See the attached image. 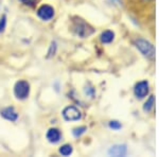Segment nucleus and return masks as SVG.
I'll return each mask as SVG.
<instances>
[{"instance_id":"nucleus-14","label":"nucleus","mask_w":159,"mask_h":157,"mask_svg":"<svg viewBox=\"0 0 159 157\" xmlns=\"http://www.w3.org/2000/svg\"><path fill=\"white\" fill-rule=\"evenodd\" d=\"M108 125H109L110 128H112V130H115V131H118V130H120V128L122 127L121 123H120L119 121H116V120L110 121V122L108 123Z\"/></svg>"},{"instance_id":"nucleus-16","label":"nucleus","mask_w":159,"mask_h":157,"mask_svg":"<svg viewBox=\"0 0 159 157\" xmlns=\"http://www.w3.org/2000/svg\"><path fill=\"white\" fill-rule=\"evenodd\" d=\"M21 3L25 4V6H29V7H34L36 4L37 0H19Z\"/></svg>"},{"instance_id":"nucleus-15","label":"nucleus","mask_w":159,"mask_h":157,"mask_svg":"<svg viewBox=\"0 0 159 157\" xmlns=\"http://www.w3.org/2000/svg\"><path fill=\"white\" fill-rule=\"evenodd\" d=\"M55 51H56V43L53 42V43H51V45H50V48H49V51H48L47 58H51L52 55H54Z\"/></svg>"},{"instance_id":"nucleus-9","label":"nucleus","mask_w":159,"mask_h":157,"mask_svg":"<svg viewBox=\"0 0 159 157\" xmlns=\"http://www.w3.org/2000/svg\"><path fill=\"white\" fill-rule=\"evenodd\" d=\"M1 116L4 118V119L12 121V122H14V121H16L18 119V114H17V112L15 110L14 107H12V106L6 107V109H2Z\"/></svg>"},{"instance_id":"nucleus-7","label":"nucleus","mask_w":159,"mask_h":157,"mask_svg":"<svg viewBox=\"0 0 159 157\" xmlns=\"http://www.w3.org/2000/svg\"><path fill=\"white\" fill-rule=\"evenodd\" d=\"M127 153V146L125 145H115L108 150V155L110 156H125Z\"/></svg>"},{"instance_id":"nucleus-10","label":"nucleus","mask_w":159,"mask_h":157,"mask_svg":"<svg viewBox=\"0 0 159 157\" xmlns=\"http://www.w3.org/2000/svg\"><path fill=\"white\" fill-rule=\"evenodd\" d=\"M114 38H115V33L112 32V31H110V30L104 31V32L101 34V36H100V39H101V42L103 44L111 43L112 40H114Z\"/></svg>"},{"instance_id":"nucleus-12","label":"nucleus","mask_w":159,"mask_h":157,"mask_svg":"<svg viewBox=\"0 0 159 157\" xmlns=\"http://www.w3.org/2000/svg\"><path fill=\"white\" fill-rule=\"evenodd\" d=\"M154 105H155V98H154V96H151L147 100V102L144 103L143 109H144V112H150V110L153 109Z\"/></svg>"},{"instance_id":"nucleus-3","label":"nucleus","mask_w":159,"mask_h":157,"mask_svg":"<svg viewBox=\"0 0 159 157\" xmlns=\"http://www.w3.org/2000/svg\"><path fill=\"white\" fill-rule=\"evenodd\" d=\"M14 95L17 99L25 100L30 95V84L25 80L17 81L14 85Z\"/></svg>"},{"instance_id":"nucleus-2","label":"nucleus","mask_w":159,"mask_h":157,"mask_svg":"<svg viewBox=\"0 0 159 157\" xmlns=\"http://www.w3.org/2000/svg\"><path fill=\"white\" fill-rule=\"evenodd\" d=\"M135 46L144 56L151 60L155 58V48L148 40L143 39V38H137L135 40Z\"/></svg>"},{"instance_id":"nucleus-11","label":"nucleus","mask_w":159,"mask_h":157,"mask_svg":"<svg viewBox=\"0 0 159 157\" xmlns=\"http://www.w3.org/2000/svg\"><path fill=\"white\" fill-rule=\"evenodd\" d=\"M58 152H60V154H61L63 156H69L72 154L73 152V148L71 145H61L60 148V150H58Z\"/></svg>"},{"instance_id":"nucleus-6","label":"nucleus","mask_w":159,"mask_h":157,"mask_svg":"<svg viewBox=\"0 0 159 157\" xmlns=\"http://www.w3.org/2000/svg\"><path fill=\"white\" fill-rule=\"evenodd\" d=\"M37 16L42 20H50L54 16V9L48 4H43L37 10Z\"/></svg>"},{"instance_id":"nucleus-8","label":"nucleus","mask_w":159,"mask_h":157,"mask_svg":"<svg viewBox=\"0 0 159 157\" xmlns=\"http://www.w3.org/2000/svg\"><path fill=\"white\" fill-rule=\"evenodd\" d=\"M46 138L51 143H57L61 138V134L58 128L52 127L48 130L47 134H46Z\"/></svg>"},{"instance_id":"nucleus-1","label":"nucleus","mask_w":159,"mask_h":157,"mask_svg":"<svg viewBox=\"0 0 159 157\" xmlns=\"http://www.w3.org/2000/svg\"><path fill=\"white\" fill-rule=\"evenodd\" d=\"M72 29H73V32L75 33L79 37H82V38L88 37L89 35H91L92 33L94 32L93 28L90 27V25L84 21L83 19L74 20Z\"/></svg>"},{"instance_id":"nucleus-13","label":"nucleus","mask_w":159,"mask_h":157,"mask_svg":"<svg viewBox=\"0 0 159 157\" xmlns=\"http://www.w3.org/2000/svg\"><path fill=\"white\" fill-rule=\"evenodd\" d=\"M86 130H87L86 127H75V128H73V131H72V135L74 136V137H80V136H82L84 133L86 132Z\"/></svg>"},{"instance_id":"nucleus-4","label":"nucleus","mask_w":159,"mask_h":157,"mask_svg":"<svg viewBox=\"0 0 159 157\" xmlns=\"http://www.w3.org/2000/svg\"><path fill=\"white\" fill-rule=\"evenodd\" d=\"M63 118L66 121H78L82 118V113L78 107L73 106V105H70V106H67L63 109Z\"/></svg>"},{"instance_id":"nucleus-5","label":"nucleus","mask_w":159,"mask_h":157,"mask_svg":"<svg viewBox=\"0 0 159 157\" xmlns=\"http://www.w3.org/2000/svg\"><path fill=\"white\" fill-rule=\"evenodd\" d=\"M148 90H150V88H148V81H140L135 85L134 94L137 98L142 99V98L148 96Z\"/></svg>"},{"instance_id":"nucleus-17","label":"nucleus","mask_w":159,"mask_h":157,"mask_svg":"<svg viewBox=\"0 0 159 157\" xmlns=\"http://www.w3.org/2000/svg\"><path fill=\"white\" fill-rule=\"evenodd\" d=\"M6 25H7V17L3 15L2 18L0 19V32L4 31V29H6Z\"/></svg>"}]
</instances>
